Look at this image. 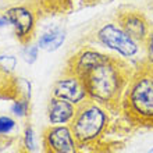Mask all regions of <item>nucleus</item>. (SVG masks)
Wrapping results in <instances>:
<instances>
[{"instance_id": "ddd939ff", "label": "nucleus", "mask_w": 153, "mask_h": 153, "mask_svg": "<svg viewBox=\"0 0 153 153\" xmlns=\"http://www.w3.org/2000/svg\"><path fill=\"white\" fill-rule=\"evenodd\" d=\"M17 129H18V121L16 117L10 113H0V137L17 139L14 135Z\"/></svg>"}, {"instance_id": "f03ea898", "label": "nucleus", "mask_w": 153, "mask_h": 153, "mask_svg": "<svg viewBox=\"0 0 153 153\" xmlns=\"http://www.w3.org/2000/svg\"><path fill=\"white\" fill-rule=\"evenodd\" d=\"M121 114L132 127L153 128V68L141 64L134 70L121 99Z\"/></svg>"}, {"instance_id": "1a4fd4ad", "label": "nucleus", "mask_w": 153, "mask_h": 153, "mask_svg": "<svg viewBox=\"0 0 153 153\" xmlns=\"http://www.w3.org/2000/svg\"><path fill=\"white\" fill-rule=\"evenodd\" d=\"M110 57L111 56L107 54V53L96 50V49L91 48V46H84V48H81L75 54L71 56V59L68 60V64H67L65 71L73 73V74H75V75H78L79 78H82V76L86 75L89 71H92L95 67H97L99 64L107 61Z\"/></svg>"}, {"instance_id": "dca6fc26", "label": "nucleus", "mask_w": 153, "mask_h": 153, "mask_svg": "<svg viewBox=\"0 0 153 153\" xmlns=\"http://www.w3.org/2000/svg\"><path fill=\"white\" fill-rule=\"evenodd\" d=\"M143 52H145V59H143L142 63L153 68V28L150 31L148 39H146V42L143 43Z\"/></svg>"}, {"instance_id": "4468645a", "label": "nucleus", "mask_w": 153, "mask_h": 153, "mask_svg": "<svg viewBox=\"0 0 153 153\" xmlns=\"http://www.w3.org/2000/svg\"><path fill=\"white\" fill-rule=\"evenodd\" d=\"M21 146L27 153H33L36 149V138H35V131L31 124H27L22 134V139H21Z\"/></svg>"}, {"instance_id": "aec40b11", "label": "nucleus", "mask_w": 153, "mask_h": 153, "mask_svg": "<svg viewBox=\"0 0 153 153\" xmlns=\"http://www.w3.org/2000/svg\"><path fill=\"white\" fill-rule=\"evenodd\" d=\"M146 153H153V146H152V148H150V149L148 150V152H146Z\"/></svg>"}, {"instance_id": "9d476101", "label": "nucleus", "mask_w": 153, "mask_h": 153, "mask_svg": "<svg viewBox=\"0 0 153 153\" xmlns=\"http://www.w3.org/2000/svg\"><path fill=\"white\" fill-rule=\"evenodd\" d=\"M76 107L78 106L73 105L71 102L52 96L46 110L49 125H70L75 117Z\"/></svg>"}, {"instance_id": "423d86ee", "label": "nucleus", "mask_w": 153, "mask_h": 153, "mask_svg": "<svg viewBox=\"0 0 153 153\" xmlns=\"http://www.w3.org/2000/svg\"><path fill=\"white\" fill-rule=\"evenodd\" d=\"M52 96L63 100L71 102L73 105L79 106L88 100V92L85 88L84 81L78 75L65 71L52 86Z\"/></svg>"}, {"instance_id": "20e7f679", "label": "nucleus", "mask_w": 153, "mask_h": 153, "mask_svg": "<svg viewBox=\"0 0 153 153\" xmlns=\"http://www.w3.org/2000/svg\"><path fill=\"white\" fill-rule=\"evenodd\" d=\"M95 40L103 48L116 52L124 60L135 59L143 49V45L128 35L118 22H106L97 28Z\"/></svg>"}, {"instance_id": "7ed1b4c3", "label": "nucleus", "mask_w": 153, "mask_h": 153, "mask_svg": "<svg viewBox=\"0 0 153 153\" xmlns=\"http://www.w3.org/2000/svg\"><path fill=\"white\" fill-rule=\"evenodd\" d=\"M111 113L118 111H113L89 99L76 107L75 117L70 127L81 149L102 146V141L111 131Z\"/></svg>"}, {"instance_id": "9b49d317", "label": "nucleus", "mask_w": 153, "mask_h": 153, "mask_svg": "<svg viewBox=\"0 0 153 153\" xmlns=\"http://www.w3.org/2000/svg\"><path fill=\"white\" fill-rule=\"evenodd\" d=\"M65 38H67L65 29L53 28L48 32H45L43 35H40V38L38 39V46H39V49L46 50V52H56L64 43Z\"/></svg>"}, {"instance_id": "39448f33", "label": "nucleus", "mask_w": 153, "mask_h": 153, "mask_svg": "<svg viewBox=\"0 0 153 153\" xmlns=\"http://www.w3.org/2000/svg\"><path fill=\"white\" fill-rule=\"evenodd\" d=\"M43 153H84L70 125H48L42 134Z\"/></svg>"}, {"instance_id": "0eeeda50", "label": "nucleus", "mask_w": 153, "mask_h": 153, "mask_svg": "<svg viewBox=\"0 0 153 153\" xmlns=\"http://www.w3.org/2000/svg\"><path fill=\"white\" fill-rule=\"evenodd\" d=\"M116 20L125 32L142 45L146 42V39H148L150 31L153 28V25L150 24L148 17L141 10H137V8L120 10L117 13Z\"/></svg>"}, {"instance_id": "a211bd4d", "label": "nucleus", "mask_w": 153, "mask_h": 153, "mask_svg": "<svg viewBox=\"0 0 153 153\" xmlns=\"http://www.w3.org/2000/svg\"><path fill=\"white\" fill-rule=\"evenodd\" d=\"M17 139H14V138H3L0 137V152L4 149H7L10 145H13L14 142H16Z\"/></svg>"}, {"instance_id": "6ab92c4d", "label": "nucleus", "mask_w": 153, "mask_h": 153, "mask_svg": "<svg viewBox=\"0 0 153 153\" xmlns=\"http://www.w3.org/2000/svg\"><path fill=\"white\" fill-rule=\"evenodd\" d=\"M10 22H8V20H7V17L4 16H0V28H3V27H6V25H8Z\"/></svg>"}, {"instance_id": "f257e3e1", "label": "nucleus", "mask_w": 153, "mask_h": 153, "mask_svg": "<svg viewBox=\"0 0 153 153\" xmlns=\"http://www.w3.org/2000/svg\"><path fill=\"white\" fill-rule=\"evenodd\" d=\"M134 70L124 59L111 56L81 78L88 92V99L113 111H121V99Z\"/></svg>"}, {"instance_id": "2eb2a0df", "label": "nucleus", "mask_w": 153, "mask_h": 153, "mask_svg": "<svg viewBox=\"0 0 153 153\" xmlns=\"http://www.w3.org/2000/svg\"><path fill=\"white\" fill-rule=\"evenodd\" d=\"M38 54H39V46L38 45L28 43V45H25V48L21 50V57L28 64H33L38 60Z\"/></svg>"}, {"instance_id": "f8f14e48", "label": "nucleus", "mask_w": 153, "mask_h": 153, "mask_svg": "<svg viewBox=\"0 0 153 153\" xmlns=\"http://www.w3.org/2000/svg\"><path fill=\"white\" fill-rule=\"evenodd\" d=\"M29 111H31V100L28 97H25L22 93L16 96L13 100H10L8 113L16 118H27Z\"/></svg>"}, {"instance_id": "6e6552de", "label": "nucleus", "mask_w": 153, "mask_h": 153, "mask_svg": "<svg viewBox=\"0 0 153 153\" xmlns=\"http://www.w3.org/2000/svg\"><path fill=\"white\" fill-rule=\"evenodd\" d=\"M10 25H13L17 39L22 45H28L35 31V14L31 8L25 6H16L4 11Z\"/></svg>"}, {"instance_id": "f3484780", "label": "nucleus", "mask_w": 153, "mask_h": 153, "mask_svg": "<svg viewBox=\"0 0 153 153\" xmlns=\"http://www.w3.org/2000/svg\"><path fill=\"white\" fill-rule=\"evenodd\" d=\"M17 65V59L11 54H3V56H0V71H3V73L8 74L14 71Z\"/></svg>"}]
</instances>
